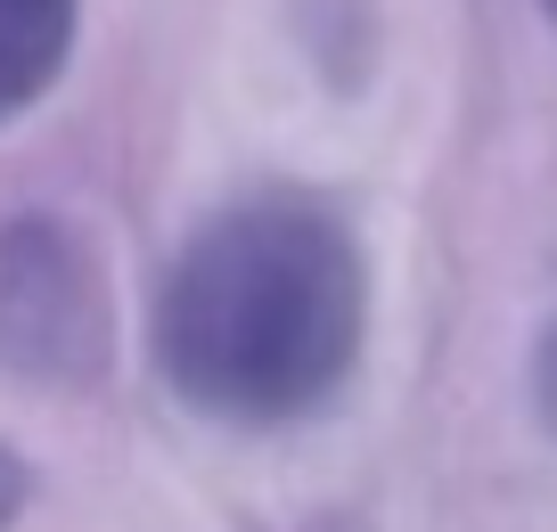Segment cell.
I'll return each instance as SVG.
<instances>
[{"instance_id":"1","label":"cell","mask_w":557,"mask_h":532,"mask_svg":"<svg viewBox=\"0 0 557 532\" xmlns=\"http://www.w3.org/2000/svg\"><path fill=\"white\" fill-rule=\"evenodd\" d=\"M369 336V262L312 189L262 181L213 206L157 279L148 352L213 426H296L345 394Z\"/></svg>"},{"instance_id":"2","label":"cell","mask_w":557,"mask_h":532,"mask_svg":"<svg viewBox=\"0 0 557 532\" xmlns=\"http://www.w3.org/2000/svg\"><path fill=\"white\" fill-rule=\"evenodd\" d=\"M115 361V287L66 213L0 222V378L34 394H83Z\"/></svg>"},{"instance_id":"3","label":"cell","mask_w":557,"mask_h":532,"mask_svg":"<svg viewBox=\"0 0 557 532\" xmlns=\"http://www.w3.org/2000/svg\"><path fill=\"white\" fill-rule=\"evenodd\" d=\"M83 0H0V123L34 115L66 83Z\"/></svg>"},{"instance_id":"4","label":"cell","mask_w":557,"mask_h":532,"mask_svg":"<svg viewBox=\"0 0 557 532\" xmlns=\"http://www.w3.org/2000/svg\"><path fill=\"white\" fill-rule=\"evenodd\" d=\"M533 401H541V418L557 426V320L541 327V352H533Z\"/></svg>"},{"instance_id":"5","label":"cell","mask_w":557,"mask_h":532,"mask_svg":"<svg viewBox=\"0 0 557 532\" xmlns=\"http://www.w3.org/2000/svg\"><path fill=\"white\" fill-rule=\"evenodd\" d=\"M25 492H34V475H25V459L9 443H0V532L17 524V508H25Z\"/></svg>"},{"instance_id":"6","label":"cell","mask_w":557,"mask_h":532,"mask_svg":"<svg viewBox=\"0 0 557 532\" xmlns=\"http://www.w3.org/2000/svg\"><path fill=\"white\" fill-rule=\"evenodd\" d=\"M541 9H549V25H557V0H541Z\"/></svg>"}]
</instances>
